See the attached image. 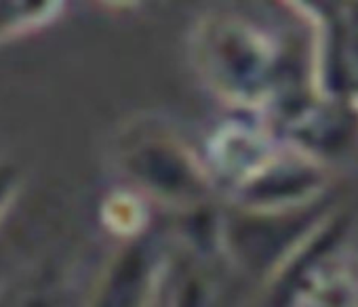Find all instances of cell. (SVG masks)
<instances>
[{
  "label": "cell",
  "instance_id": "5",
  "mask_svg": "<svg viewBox=\"0 0 358 307\" xmlns=\"http://www.w3.org/2000/svg\"><path fill=\"white\" fill-rule=\"evenodd\" d=\"M62 11L64 3L53 0H0V45L47 28Z\"/></svg>",
  "mask_w": 358,
  "mask_h": 307
},
{
  "label": "cell",
  "instance_id": "7",
  "mask_svg": "<svg viewBox=\"0 0 358 307\" xmlns=\"http://www.w3.org/2000/svg\"><path fill=\"white\" fill-rule=\"evenodd\" d=\"M106 225L116 234H135L141 225V209L139 204L122 194L112 196L106 202Z\"/></svg>",
  "mask_w": 358,
  "mask_h": 307
},
{
  "label": "cell",
  "instance_id": "2",
  "mask_svg": "<svg viewBox=\"0 0 358 307\" xmlns=\"http://www.w3.org/2000/svg\"><path fill=\"white\" fill-rule=\"evenodd\" d=\"M118 160L137 186L160 200L194 202L205 194V175L190 151L160 133H127L120 139Z\"/></svg>",
  "mask_w": 358,
  "mask_h": 307
},
{
  "label": "cell",
  "instance_id": "6",
  "mask_svg": "<svg viewBox=\"0 0 358 307\" xmlns=\"http://www.w3.org/2000/svg\"><path fill=\"white\" fill-rule=\"evenodd\" d=\"M0 307H62L51 274L26 269L0 282Z\"/></svg>",
  "mask_w": 358,
  "mask_h": 307
},
{
  "label": "cell",
  "instance_id": "3",
  "mask_svg": "<svg viewBox=\"0 0 358 307\" xmlns=\"http://www.w3.org/2000/svg\"><path fill=\"white\" fill-rule=\"evenodd\" d=\"M160 271L158 250L150 242H133L110 261L89 307H148Z\"/></svg>",
  "mask_w": 358,
  "mask_h": 307
},
{
  "label": "cell",
  "instance_id": "8",
  "mask_svg": "<svg viewBox=\"0 0 358 307\" xmlns=\"http://www.w3.org/2000/svg\"><path fill=\"white\" fill-rule=\"evenodd\" d=\"M20 188H22V171L17 169V165L11 160H0V219L11 211L20 194Z\"/></svg>",
  "mask_w": 358,
  "mask_h": 307
},
{
  "label": "cell",
  "instance_id": "4",
  "mask_svg": "<svg viewBox=\"0 0 358 307\" xmlns=\"http://www.w3.org/2000/svg\"><path fill=\"white\" fill-rule=\"evenodd\" d=\"M299 307H358V276L345 263L320 265L308 278Z\"/></svg>",
  "mask_w": 358,
  "mask_h": 307
},
{
  "label": "cell",
  "instance_id": "1",
  "mask_svg": "<svg viewBox=\"0 0 358 307\" xmlns=\"http://www.w3.org/2000/svg\"><path fill=\"white\" fill-rule=\"evenodd\" d=\"M194 59L205 80L226 99L255 105L268 95L276 51L266 34L236 17H215L194 34Z\"/></svg>",
  "mask_w": 358,
  "mask_h": 307
}]
</instances>
